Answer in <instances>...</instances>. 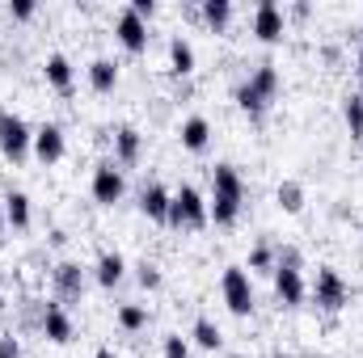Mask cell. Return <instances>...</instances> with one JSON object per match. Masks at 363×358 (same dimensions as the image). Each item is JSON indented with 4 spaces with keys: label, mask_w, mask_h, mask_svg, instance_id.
Wrapping results in <instances>:
<instances>
[{
    "label": "cell",
    "mask_w": 363,
    "mask_h": 358,
    "mask_svg": "<svg viewBox=\"0 0 363 358\" xmlns=\"http://www.w3.org/2000/svg\"><path fill=\"white\" fill-rule=\"evenodd\" d=\"M38 329H43V337H47V342L68 346V342H72V316H68V308H64V304H43Z\"/></svg>",
    "instance_id": "9c48e42d"
},
{
    "label": "cell",
    "mask_w": 363,
    "mask_h": 358,
    "mask_svg": "<svg viewBox=\"0 0 363 358\" xmlns=\"http://www.w3.org/2000/svg\"><path fill=\"white\" fill-rule=\"evenodd\" d=\"M274 93H279V68L267 59V64H258V68H254V72L237 85V93H233V97H237V105H241L245 114H262V110L271 105Z\"/></svg>",
    "instance_id": "7a4b0ae2"
},
{
    "label": "cell",
    "mask_w": 363,
    "mask_h": 358,
    "mask_svg": "<svg viewBox=\"0 0 363 358\" xmlns=\"http://www.w3.org/2000/svg\"><path fill=\"white\" fill-rule=\"evenodd\" d=\"M30 148H34L30 122H26L21 114H13V110H0V152H4L9 161H26Z\"/></svg>",
    "instance_id": "277c9868"
},
{
    "label": "cell",
    "mask_w": 363,
    "mask_h": 358,
    "mask_svg": "<svg viewBox=\"0 0 363 358\" xmlns=\"http://www.w3.org/2000/svg\"><path fill=\"white\" fill-rule=\"evenodd\" d=\"M34 0H9V17H17V21H26V17H34Z\"/></svg>",
    "instance_id": "4dcf8cb0"
},
{
    "label": "cell",
    "mask_w": 363,
    "mask_h": 358,
    "mask_svg": "<svg viewBox=\"0 0 363 358\" xmlns=\"http://www.w3.org/2000/svg\"><path fill=\"white\" fill-rule=\"evenodd\" d=\"M135 278H140V287H144V291H157V287H161V266L144 262V266L135 270Z\"/></svg>",
    "instance_id": "83f0119b"
},
{
    "label": "cell",
    "mask_w": 363,
    "mask_h": 358,
    "mask_svg": "<svg viewBox=\"0 0 363 358\" xmlns=\"http://www.w3.org/2000/svg\"><path fill=\"white\" fill-rule=\"evenodd\" d=\"M241 202H245V181H241V173H237L233 165H216V169H211V198H207L211 219H216L220 228L237 224Z\"/></svg>",
    "instance_id": "6da1fadb"
},
{
    "label": "cell",
    "mask_w": 363,
    "mask_h": 358,
    "mask_svg": "<svg viewBox=\"0 0 363 358\" xmlns=\"http://www.w3.org/2000/svg\"><path fill=\"white\" fill-rule=\"evenodd\" d=\"M274 295H279V304L283 308H300L304 304V295H308V282H304V274L291 266H274Z\"/></svg>",
    "instance_id": "30bf717a"
},
{
    "label": "cell",
    "mask_w": 363,
    "mask_h": 358,
    "mask_svg": "<svg viewBox=\"0 0 363 358\" xmlns=\"http://www.w3.org/2000/svg\"><path fill=\"white\" fill-rule=\"evenodd\" d=\"M165 358H190V342L182 333H169L165 337Z\"/></svg>",
    "instance_id": "f1b7e54d"
},
{
    "label": "cell",
    "mask_w": 363,
    "mask_h": 358,
    "mask_svg": "<svg viewBox=\"0 0 363 358\" xmlns=\"http://www.w3.org/2000/svg\"><path fill=\"white\" fill-rule=\"evenodd\" d=\"M131 8H135V13H140L144 21H148V17L157 13V0H131Z\"/></svg>",
    "instance_id": "1f68e13d"
},
{
    "label": "cell",
    "mask_w": 363,
    "mask_h": 358,
    "mask_svg": "<svg viewBox=\"0 0 363 358\" xmlns=\"http://www.w3.org/2000/svg\"><path fill=\"white\" fill-rule=\"evenodd\" d=\"M203 21L211 25V30H224L228 21H233V0H203Z\"/></svg>",
    "instance_id": "d4e9b609"
},
{
    "label": "cell",
    "mask_w": 363,
    "mask_h": 358,
    "mask_svg": "<svg viewBox=\"0 0 363 358\" xmlns=\"http://www.w3.org/2000/svg\"><path fill=\"white\" fill-rule=\"evenodd\" d=\"M123 274H127V258H123V253H114V249H101V253H97L93 278H97L101 287H118Z\"/></svg>",
    "instance_id": "e0dca14e"
},
{
    "label": "cell",
    "mask_w": 363,
    "mask_h": 358,
    "mask_svg": "<svg viewBox=\"0 0 363 358\" xmlns=\"http://www.w3.org/2000/svg\"><path fill=\"white\" fill-rule=\"evenodd\" d=\"M190 337H194V346H203V350H220V346H224L220 325H216V321H207V316H199V321H194Z\"/></svg>",
    "instance_id": "603a6c76"
},
{
    "label": "cell",
    "mask_w": 363,
    "mask_h": 358,
    "mask_svg": "<svg viewBox=\"0 0 363 358\" xmlns=\"http://www.w3.org/2000/svg\"><path fill=\"white\" fill-rule=\"evenodd\" d=\"M43 76H47V85L60 93H72V59L68 55H60V51H51L47 55V64H43Z\"/></svg>",
    "instance_id": "d6986e66"
},
{
    "label": "cell",
    "mask_w": 363,
    "mask_h": 358,
    "mask_svg": "<svg viewBox=\"0 0 363 358\" xmlns=\"http://www.w3.org/2000/svg\"><path fill=\"white\" fill-rule=\"evenodd\" d=\"M89 85L97 93H110L114 85H118V64L114 59H106V55H97L89 64Z\"/></svg>",
    "instance_id": "44dd1931"
},
{
    "label": "cell",
    "mask_w": 363,
    "mask_h": 358,
    "mask_svg": "<svg viewBox=\"0 0 363 358\" xmlns=\"http://www.w3.org/2000/svg\"><path fill=\"white\" fill-rule=\"evenodd\" d=\"M220 291H224L228 312H237V316H250V312H254V282H250V274H245L241 266H228V270H224Z\"/></svg>",
    "instance_id": "5b68a950"
},
{
    "label": "cell",
    "mask_w": 363,
    "mask_h": 358,
    "mask_svg": "<svg viewBox=\"0 0 363 358\" xmlns=\"http://www.w3.org/2000/svg\"><path fill=\"white\" fill-rule=\"evenodd\" d=\"M169 68H174V76H190L194 72V47H190L186 34L169 38Z\"/></svg>",
    "instance_id": "ffe728a7"
},
{
    "label": "cell",
    "mask_w": 363,
    "mask_h": 358,
    "mask_svg": "<svg viewBox=\"0 0 363 358\" xmlns=\"http://www.w3.org/2000/svg\"><path fill=\"white\" fill-rule=\"evenodd\" d=\"M64 127L60 122H43L38 131H34V152H38V161L43 165H55L60 156H64Z\"/></svg>",
    "instance_id": "4fadbf2b"
},
{
    "label": "cell",
    "mask_w": 363,
    "mask_h": 358,
    "mask_svg": "<svg viewBox=\"0 0 363 358\" xmlns=\"http://www.w3.org/2000/svg\"><path fill=\"white\" fill-rule=\"evenodd\" d=\"M211 219V211H207V198L186 181L174 190V207H169V224L174 228H203Z\"/></svg>",
    "instance_id": "3957f363"
},
{
    "label": "cell",
    "mask_w": 363,
    "mask_h": 358,
    "mask_svg": "<svg viewBox=\"0 0 363 358\" xmlns=\"http://www.w3.org/2000/svg\"><path fill=\"white\" fill-rule=\"evenodd\" d=\"M93 358H118V354H114L110 346H101V350H97V354H93Z\"/></svg>",
    "instance_id": "836d02e7"
},
{
    "label": "cell",
    "mask_w": 363,
    "mask_h": 358,
    "mask_svg": "<svg viewBox=\"0 0 363 358\" xmlns=\"http://www.w3.org/2000/svg\"><path fill=\"white\" fill-rule=\"evenodd\" d=\"M93 198L97 202H106V207H114L118 198H123V190H127V181H123V169L114 165V161H101L97 169H93V181H89Z\"/></svg>",
    "instance_id": "52a82bcc"
},
{
    "label": "cell",
    "mask_w": 363,
    "mask_h": 358,
    "mask_svg": "<svg viewBox=\"0 0 363 358\" xmlns=\"http://www.w3.org/2000/svg\"><path fill=\"white\" fill-rule=\"evenodd\" d=\"M250 270H271V274H274V245L258 241V245L250 249Z\"/></svg>",
    "instance_id": "4316f807"
},
{
    "label": "cell",
    "mask_w": 363,
    "mask_h": 358,
    "mask_svg": "<svg viewBox=\"0 0 363 358\" xmlns=\"http://www.w3.org/2000/svg\"><path fill=\"white\" fill-rule=\"evenodd\" d=\"M359 81H363V51H359Z\"/></svg>",
    "instance_id": "8d00e7d4"
},
{
    "label": "cell",
    "mask_w": 363,
    "mask_h": 358,
    "mask_svg": "<svg viewBox=\"0 0 363 358\" xmlns=\"http://www.w3.org/2000/svg\"><path fill=\"white\" fill-rule=\"evenodd\" d=\"M291 17H300V21H304V17H308V4H304V0H296V4H291Z\"/></svg>",
    "instance_id": "d6a6232c"
},
{
    "label": "cell",
    "mask_w": 363,
    "mask_h": 358,
    "mask_svg": "<svg viewBox=\"0 0 363 358\" xmlns=\"http://www.w3.org/2000/svg\"><path fill=\"white\" fill-rule=\"evenodd\" d=\"M271 358H291V354H283V350H274V354Z\"/></svg>",
    "instance_id": "d590c367"
},
{
    "label": "cell",
    "mask_w": 363,
    "mask_h": 358,
    "mask_svg": "<svg viewBox=\"0 0 363 358\" xmlns=\"http://www.w3.org/2000/svg\"><path fill=\"white\" fill-rule=\"evenodd\" d=\"M178 135H182V148H186V152H203V148L211 144V122H207L203 114H190V118L182 122Z\"/></svg>",
    "instance_id": "ac0fdd59"
},
{
    "label": "cell",
    "mask_w": 363,
    "mask_h": 358,
    "mask_svg": "<svg viewBox=\"0 0 363 358\" xmlns=\"http://www.w3.org/2000/svg\"><path fill=\"white\" fill-rule=\"evenodd\" d=\"M4 232H9V219H4V207H0V241H4Z\"/></svg>",
    "instance_id": "e575fe53"
},
{
    "label": "cell",
    "mask_w": 363,
    "mask_h": 358,
    "mask_svg": "<svg viewBox=\"0 0 363 358\" xmlns=\"http://www.w3.org/2000/svg\"><path fill=\"white\" fill-rule=\"evenodd\" d=\"M0 358H26V350H21V337L4 333V337H0Z\"/></svg>",
    "instance_id": "f546056e"
},
{
    "label": "cell",
    "mask_w": 363,
    "mask_h": 358,
    "mask_svg": "<svg viewBox=\"0 0 363 358\" xmlns=\"http://www.w3.org/2000/svg\"><path fill=\"white\" fill-rule=\"evenodd\" d=\"M144 152V135L135 127H118L114 131V165H135Z\"/></svg>",
    "instance_id": "9a60e30c"
},
{
    "label": "cell",
    "mask_w": 363,
    "mask_h": 358,
    "mask_svg": "<svg viewBox=\"0 0 363 358\" xmlns=\"http://www.w3.org/2000/svg\"><path fill=\"white\" fill-rule=\"evenodd\" d=\"M169 207H174V194H169L161 181H152V185H144V190H140V211H144L148 219L169 224Z\"/></svg>",
    "instance_id": "5bb4252c"
},
{
    "label": "cell",
    "mask_w": 363,
    "mask_h": 358,
    "mask_svg": "<svg viewBox=\"0 0 363 358\" xmlns=\"http://www.w3.org/2000/svg\"><path fill=\"white\" fill-rule=\"evenodd\" d=\"M313 299H317L325 312H338V308L351 299V287H347V278H342L334 266H321L317 278H313Z\"/></svg>",
    "instance_id": "8992f818"
},
{
    "label": "cell",
    "mask_w": 363,
    "mask_h": 358,
    "mask_svg": "<svg viewBox=\"0 0 363 358\" xmlns=\"http://www.w3.org/2000/svg\"><path fill=\"white\" fill-rule=\"evenodd\" d=\"M274 202H279L287 215H300V211H304V185H300L296 178L279 181V190H274Z\"/></svg>",
    "instance_id": "7402d4cb"
},
{
    "label": "cell",
    "mask_w": 363,
    "mask_h": 358,
    "mask_svg": "<svg viewBox=\"0 0 363 358\" xmlns=\"http://www.w3.org/2000/svg\"><path fill=\"white\" fill-rule=\"evenodd\" d=\"M342 118H347L351 139H363V93H347V101H342Z\"/></svg>",
    "instance_id": "cb8c5ba5"
},
{
    "label": "cell",
    "mask_w": 363,
    "mask_h": 358,
    "mask_svg": "<svg viewBox=\"0 0 363 358\" xmlns=\"http://www.w3.org/2000/svg\"><path fill=\"white\" fill-rule=\"evenodd\" d=\"M0 207H4V219H9V228H30L34 211H30V194H26V190H4Z\"/></svg>",
    "instance_id": "2e32d148"
},
{
    "label": "cell",
    "mask_w": 363,
    "mask_h": 358,
    "mask_svg": "<svg viewBox=\"0 0 363 358\" xmlns=\"http://www.w3.org/2000/svg\"><path fill=\"white\" fill-rule=\"evenodd\" d=\"M228 358H245V354H228Z\"/></svg>",
    "instance_id": "74e56055"
},
{
    "label": "cell",
    "mask_w": 363,
    "mask_h": 358,
    "mask_svg": "<svg viewBox=\"0 0 363 358\" xmlns=\"http://www.w3.org/2000/svg\"><path fill=\"white\" fill-rule=\"evenodd\" d=\"M283 25H287L283 8H279L274 0H258V8H254V34H258L262 42H279V38H283Z\"/></svg>",
    "instance_id": "7c38bea8"
},
{
    "label": "cell",
    "mask_w": 363,
    "mask_h": 358,
    "mask_svg": "<svg viewBox=\"0 0 363 358\" xmlns=\"http://www.w3.org/2000/svg\"><path fill=\"white\" fill-rule=\"evenodd\" d=\"M114 38H118L127 51H144V47H148V21L127 4V8H118V17H114Z\"/></svg>",
    "instance_id": "ba28073f"
},
{
    "label": "cell",
    "mask_w": 363,
    "mask_h": 358,
    "mask_svg": "<svg viewBox=\"0 0 363 358\" xmlns=\"http://www.w3.org/2000/svg\"><path fill=\"white\" fill-rule=\"evenodd\" d=\"M51 282H55V295L60 299L77 304L85 295V266L81 262H60V266L51 270Z\"/></svg>",
    "instance_id": "8fae6325"
},
{
    "label": "cell",
    "mask_w": 363,
    "mask_h": 358,
    "mask_svg": "<svg viewBox=\"0 0 363 358\" xmlns=\"http://www.w3.org/2000/svg\"><path fill=\"white\" fill-rule=\"evenodd\" d=\"M144 325H148V308H144V304H123V308H118V329L140 333Z\"/></svg>",
    "instance_id": "484cf974"
}]
</instances>
